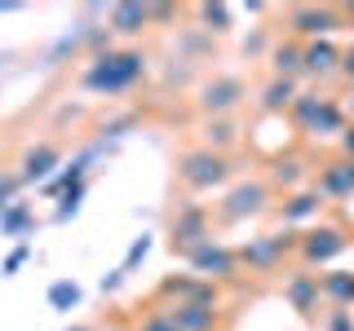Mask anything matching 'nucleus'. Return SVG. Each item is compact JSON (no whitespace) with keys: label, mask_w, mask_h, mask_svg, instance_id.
<instances>
[{"label":"nucleus","mask_w":354,"mask_h":331,"mask_svg":"<svg viewBox=\"0 0 354 331\" xmlns=\"http://www.w3.org/2000/svg\"><path fill=\"white\" fill-rule=\"evenodd\" d=\"M341 80L354 84V44H346V49H341Z\"/></svg>","instance_id":"obj_31"},{"label":"nucleus","mask_w":354,"mask_h":331,"mask_svg":"<svg viewBox=\"0 0 354 331\" xmlns=\"http://www.w3.org/2000/svg\"><path fill=\"white\" fill-rule=\"evenodd\" d=\"M142 75H147V53L142 49H111V53L88 58L84 88L88 93H102V97H120V93H129Z\"/></svg>","instance_id":"obj_1"},{"label":"nucleus","mask_w":354,"mask_h":331,"mask_svg":"<svg viewBox=\"0 0 354 331\" xmlns=\"http://www.w3.org/2000/svg\"><path fill=\"white\" fill-rule=\"evenodd\" d=\"M354 243L350 225H341V221H319V225H310L297 234V261L306 265V270H324L332 265Z\"/></svg>","instance_id":"obj_5"},{"label":"nucleus","mask_w":354,"mask_h":331,"mask_svg":"<svg viewBox=\"0 0 354 331\" xmlns=\"http://www.w3.org/2000/svg\"><path fill=\"white\" fill-rule=\"evenodd\" d=\"M235 252H239V270L266 279V274H279L283 265L297 257V234H257Z\"/></svg>","instance_id":"obj_9"},{"label":"nucleus","mask_w":354,"mask_h":331,"mask_svg":"<svg viewBox=\"0 0 354 331\" xmlns=\"http://www.w3.org/2000/svg\"><path fill=\"white\" fill-rule=\"evenodd\" d=\"M191 14H195V27L204 31L208 40H213V36H226V31L235 27V9H230V5H195Z\"/></svg>","instance_id":"obj_23"},{"label":"nucleus","mask_w":354,"mask_h":331,"mask_svg":"<svg viewBox=\"0 0 354 331\" xmlns=\"http://www.w3.org/2000/svg\"><path fill=\"white\" fill-rule=\"evenodd\" d=\"M354 18V5H292L288 9V36L292 40H328Z\"/></svg>","instance_id":"obj_7"},{"label":"nucleus","mask_w":354,"mask_h":331,"mask_svg":"<svg viewBox=\"0 0 354 331\" xmlns=\"http://www.w3.org/2000/svg\"><path fill=\"white\" fill-rule=\"evenodd\" d=\"M27 225H31L27 203H9L5 212H0V234H18V230H27Z\"/></svg>","instance_id":"obj_25"},{"label":"nucleus","mask_w":354,"mask_h":331,"mask_svg":"<svg viewBox=\"0 0 354 331\" xmlns=\"http://www.w3.org/2000/svg\"><path fill=\"white\" fill-rule=\"evenodd\" d=\"M18 190H22V177L18 172H0V212L9 203H18Z\"/></svg>","instance_id":"obj_27"},{"label":"nucleus","mask_w":354,"mask_h":331,"mask_svg":"<svg viewBox=\"0 0 354 331\" xmlns=\"http://www.w3.org/2000/svg\"><path fill=\"white\" fill-rule=\"evenodd\" d=\"M324 331H354V309H328Z\"/></svg>","instance_id":"obj_28"},{"label":"nucleus","mask_w":354,"mask_h":331,"mask_svg":"<svg viewBox=\"0 0 354 331\" xmlns=\"http://www.w3.org/2000/svg\"><path fill=\"white\" fill-rule=\"evenodd\" d=\"M337 154L341 159H354V124H346V132L337 137Z\"/></svg>","instance_id":"obj_30"},{"label":"nucleus","mask_w":354,"mask_h":331,"mask_svg":"<svg viewBox=\"0 0 354 331\" xmlns=\"http://www.w3.org/2000/svg\"><path fill=\"white\" fill-rule=\"evenodd\" d=\"M319 292H324V305L332 309H354V270H324Z\"/></svg>","instance_id":"obj_21"},{"label":"nucleus","mask_w":354,"mask_h":331,"mask_svg":"<svg viewBox=\"0 0 354 331\" xmlns=\"http://www.w3.org/2000/svg\"><path fill=\"white\" fill-rule=\"evenodd\" d=\"M292 124L306 132V137H341L346 132V124H350V115H346V106L337 102L332 93H319V88H310V93H301L292 102Z\"/></svg>","instance_id":"obj_3"},{"label":"nucleus","mask_w":354,"mask_h":331,"mask_svg":"<svg viewBox=\"0 0 354 331\" xmlns=\"http://www.w3.org/2000/svg\"><path fill=\"white\" fill-rule=\"evenodd\" d=\"M58 159H62V146H58L53 137H44V141H36V146H27V150H22V159H18L22 185H27V181H40V177H49L53 168H58Z\"/></svg>","instance_id":"obj_18"},{"label":"nucleus","mask_w":354,"mask_h":331,"mask_svg":"<svg viewBox=\"0 0 354 331\" xmlns=\"http://www.w3.org/2000/svg\"><path fill=\"white\" fill-rule=\"evenodd\" d=\"M261 49H266V31H257V36L243 44V53H261Z\"/></svg>","instance_id":"obj_34"},{"label":"nucleus","mask_w":354,"mask_h":331,"mask_svg":"<svg viewBox=\"0 0 354 331\" xmlns=\"http://www.w3.org/2000/svg\"><path fill=\"white\" fill-rule=\"evenodd\" d=\"M270 75H283V80H301V40H279L270 49Z\"/></svg>","instance_id":"obj_22"},{"label":"nucleus","mask_w":354,"mask_h":331,"mask_svg":"<svg viewBox=\"0 0 354 331\" xmlns=\"http://www.w3.org/2000/svg\"><path fill=\"white\" fill-rule=\"evenodd\" d=\"M147 252H151V239H138V243H133V248H129V257H124V265H120V270H133V265H138L142 257H147Z\"/></svg>","instance_id":"obj_29"},{"label":"nucleus","mask_w":354,"mask_h":331,"mask_svg":"<svg viewBox=\"0 0 354 331\" xmlns=\"http://www.w3.org/2000/svg\"><path fill=\"white\" fill-rule=\"evenodd\" d=\"M243 102H248V84L239 80V75H208V80H199L195 88V110L204 119H221V115H239Z\"/></svg>","instance_id":"obj_8"},{"label":"nucleus","mask_w":354,"mask_h":331,"mask_svg":"<svg viewBox=\"0 0 354 331\" xmlns=\"http://www.w3.org/2000/svg\"><path fill=\"white\" fill-rule=\"evenodd\" d=\"M147 27H151V5H111L106 9V31L120 40L142 36Z\"/></svg>","instance_id":"obj_20"},{"label":"nucleus","mask_w":354,"mask_h":331,"mask_svg":"<svg viewBox=\"0 0 354 331\" xmlns=\"http://www.w3.org/2000/svg\"><path fill=\"white\" fill-rule=\"evenodd\" d=\"M169 243H173V252H182V257H191L195 248L213 243V208L199 203V199H182V203L173 208V217H169Z\"/></svg>","instance_id":"obj_6"},{"label":"nucleus","mask_w":354,"mask_h":331,"mask_svg":"<svg viewBox=\"0 0 354 331\" xmlns=\"http://www.w3.org/2000/svg\"><path fill=\"white\" fill-rule=\"evenodd\" d=\"M283 301L297 309L301 318H315L319 305H324V292H319V274L310 270H288L283 274Z\"/></svg>","instance_id":"obj_14"},{"label":"nucleus","mask_w":354,"mask_h":331,"mask_svg":"<svg viewBox=\"0 0 354 331\" xmlns=\"http://www.w3.org/2000/svg\"><path fill=\"white\" fill-rule=\"evenodd\" d=\"M66 331H102V327H93V323H71Z\"/></svg>","instance_id":"obj_35"},{"label":"nucleus","mask_w":354,"mask_h":331,"mask_svg":"<svg viewBox=\"0 0 354 331\" xmlns=\"http://www.w3.org/2000/svg\"><path fill=\"white\" fill-rule=\"evenodd\" d=\"M328 212V199L315 190V185H306V190H292V194H283L279 203H274V221H279L283 230H310V225H319Z\"/></svg>","instance_id":"obj_10"},{"label":"nucleus","mask_w":354,"mask_h":331,"mask_svg":"<svg viewBox=\"0 0 354 331\" xmlns=\"http://www.w3.org/2000/svg\"><path fill=\"white\" fill-rule=\"evenodd\" d=\"M297 97H301V80L266 75V80L257 84V93H252V102H257V110H266V115H283V110H292Z\"/></svg>","instance_id":"obj_17"},{"label":"nucleus","mask_w":354,"mask_h":331,"mask_svg":"<svg viewBox=\"0 0 354 331\" xmlns=\"http://www.w3.org/2000/svg\"><path fill=\"white\" fill-rule=\"evenodd\" d=\"M160 309L177 323V331H221V305H208V301H173V305H160Z\"/></svg>","instance_id":"obj_16"},{"label":"nucleus","mask_w":354,"mask_h":331,"mask_svg":"<svg viewBox=\"0 0 354 331\" xmlns=\"http://www.w3.org/2000/svg\"><path fill=\"white\" fill-rule=\"evenodd\" d=\"M310 181H315V163L310 159H301V154H279V159H274V168H270L274 190L292 194V190H306Z\"/></svg>","instance_id":"obj_19"},{"label":"nucleus","mask_w":354,"mask_h":331,"mask_svg":"<svg viewBox=\"0 0 354 331\" xmlns=\"http://www.w3.org/2000/svg\"><path fill=\"white\" fill-rule=\"evenodd\" d=\"M49 305L53 309H75V305H80V287H75L71 279H58L49 287Z\"/></svg>","instance_id":"obj_24"},{"label":"nucleus","mask_w":354,"mask_h":331,"mask_svg":"<svg viewBox=\"0 0 354 331\" xmlns=\"http://www.w3.org/2000/svg\"><path fill=\"white\" fill-rule=\"evenodd\" d=\"M120 283H124V270H111V274H106V279H102V292H115V287H120Z\"/></svg>","instance_id":"obj_33"},{"label":"nucleus","mask_w":354,"mask_h":331,"mask_svg":"<svg viewBox=\"0 0 354 331\" xmlns=\"http://www.w3.org/2000/svg\"><path fill=\"white\" fill-rule=\"evenodd\" d=\"M243 119L239 115H221V119H199V146L204 150H213V154H235L243 146Z\"/></svg>","instance_id":"obj_13"},{"label":"nucleus","mask_w":354,"mask_h":331,"mask_svg":"<svg viewBox=\"0 0 354 331\" xmlns=\"http://www.w3.org/2000/svg\"><path fill=\"white\" fill-rule=\"evenodd\" d=\"M315 185L319 194L328 199V203H341V199H354V159H341V154H332V159L315 163Z\"/></svg>","instance_id":"obj_12"},{"label":"nucleus","mask_w":354,"mask_h":331,"mask_svg":"<svg viewBox=\"0 0 354 331\" xmlns=\"http://www.w3.org/2000/svg\"><path fill=\"white\" fill-rule=\"evenodd\" d=\"M230 181H235V163H230L226 154H213L204 146H191V150L177 154V185L186 190V199L226 190Z\"/></svg>","instance_id":"obj_2"},{"label":"nucleus","mask_w":354,"mask_h":331,"mask_svg":"<svg viewBox=\"0 0 354 331\" xmlns=\"http://www.w3.org/2000/svg\"><path fill=\"white\" fill-rule=\"evenodd\" d=\"M191 270L199 274V279H208V283H230L239 274V252L235 248H226V243H204V248H195L191 257Z\"/></svg>","instance_id":"obj_11"},{"label":"nucleus","mask_w":354,"mask_h":331,"mask_svg":"<svg viewBox=\"0 0 354 331\" xmlns=\"http://www.w3.org/2000/svg\"><path fill=\"white\" fill-rule=\"evenodd\" d=\"M27 257H31V248H18V252H9V261H5V274H14V270H18V265L27 261Z\"/></svg>","instance_id":"obj_32"},{"label":"nucleus","mask_w":354,"mask_h":331,"mask_svg":"<svg viewBox=\"0 0 354 331\" xmlns=\"http://www.w3.org/2000/svg\"><path fill=\"white\" fill-rule=\"evenodd\" d=\"M266 212H274V185H270V177H243V181H230L226 194H221V203H217V221H226V225L266 217Z\"/></svg>","instance_id":"obj_4"},{"label":"nucleus","mask_w":354,"mask_h":331,"mask_svg":"<svg viewBox=\"0 0 354 331\" xmlns=\"http://www.w3.org/2000/svg\"><path fill=\"white\" fill-rule=\"evenodd\" d=\"M301 75L315 84H328L341 75V49L332 40H310L301 44Z\"/></svg>","instance_id":"obj_15"},{"label":"nucleus","mask_w":354,"mask_h":331,"mask_svg":"<svg viewBox=\"0 0 354 331\" xmlns=\"http://www.w3.org/2000/svg\"><path fill=\"white\" fill-rule=\"evenodd\" d=\"M133 331H177V323H173L169 314H164L160 305H151V314H142V318H138V327H133Z\"/></svg>","instance_id":"obj_26"}]
</instances>
